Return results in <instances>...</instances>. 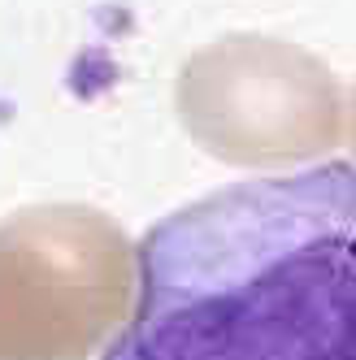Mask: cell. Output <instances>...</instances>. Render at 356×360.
<instances>
[{"instance_id": "6da1fadb", "label": "cell", "mask_w": 356, "mask_h": 360, "mask_svg": "<svg viewBox=\"0 0 356 360\" xmlns=\"http://www.w3.org/2000/svg\"><path fill=\"white\" fill-rule=\"evenodd\" d=\"M105 360H356V165L187 204L144 235Z\"/></svg>"}, {"instance_id": "7a4b0ae2", "label": "cell", "mask_w": 356, "mask_h": 360, "mask_svg": "<svg viewBox=\"0 0 356 360\" xmlns=\"http://www.w3.org/2000/svg\"><path fill=\"white\" fill-rule=\"evenodd\" d=\"M139 252L87 204H31L0 221V360H91L131 321Z\"/></svg>"}, {"instance_id": "3957f363", "label": "cell", "mask_w": 356, "mask_h": 360, "mask_svg": "<svg viewBox=\"0 0 356 360\" xmlns=\"http://www.w3.org/2000/svg\"><path fill=\"white\" fill-rule=\"evenodd\" d=\"M174 105L187 135L226 165H300L343 139L335 74L313 53L269 35H226L187 57Z\"/></svg>"}, {"instance_id": "277c9868", "label": "cell", "mask_w": 356, "mask_h": 360, "mask_svg": "<svg viewBox=\"0 0 356 360\" xmlns=\"http://www.w3.org/2000/svg\"><path fill=\"white\" fill-rule=\"evenodd\" d=\"M352 143H356V96H352Z\"/></svg>"}]
</instances>
